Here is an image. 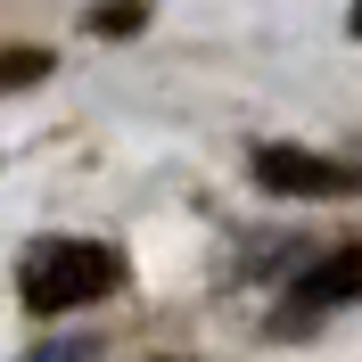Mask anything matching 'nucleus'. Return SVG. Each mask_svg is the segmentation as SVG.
Returning <instances> with one entry per match:
<instances>
[{"instance_id":"7","label":"nucleus","mask_w":362,"mask_h":362,"mask_svg":"<svg viewBox=\"0 0 362 362\" xmlns=\"http://www.w3.org/2000/svg\"><path fill=\"white\" fill-rule=\"evenodd\" d=\"M354 33H362V8H354Z\"/></svg>"},{"instance_id":"2","label":"nucleus","mask_w":362,"mask_h":362,"mask_svg":"<svg viewBox=\"0 0 362 362\" xmlns=\"http://www.w3.org/2000/svg\"><path fill=\"white\" fill-rule=\"evenodd\" d=\"M255 181L280 189V198H346V189H354V173H346L338 157H313V148H288V140L255 148Z\"/></svg>"},{"instance_id":"4","label":"nucleus","mask_w":362,"mask_h":362,"mask_svg":"<svg viewBox=\"0 0 362 362\" xmlns=\"http://www.w3.org/2000/svg\"><path fill=\"white\" fill-rule=\"evenodd\" d=\"M42 74H49V49H0V90L42 83Z\"/></svg>"},{"instance_id":"1","label":"nucleus","mask_w":362,"mask_h":362,"mask_svg":"<svg viewBox=\"0 0 362 362\" xmlns=\"http://www.w3.org/2000/svg\"><path fill=\"white\" fill-rule=\"evenodd\" d=\"M115 288H124V255L99 239H33L17 264L25 313H74V305H99Z\"/></svg>"},{"instance_id":"3","label":"nucleus","mask_w":362,"mask_h":362,"mask_svg":"<svg viewBox=\"0 0 362 362\" xmlns=\"http://www.w3.org/2000/svg\"><path fill=\"white\" fill-rule=\"evenodd\" d=\"M296 305H362V239L338 255H321L305 280H296Z\"/></svg>"},{"instance_id":"6","label":"nucleus","mask_w":362,"mask_h":362,"mask_svg":"<svg viewBox=\"0 0 362 362\" xmlns=\"http://www.w3.org/2000/svg\"><path fill=\"white\" fill-rule=\"evenodd\" d=\"M33 362H83V354H74V346H49V354H33Z\"/></svg>"},{"instance_id":"5","label":"nucleus","mask_w":362,"mask_h":362,"mask_svg":"<svg viewBox=\"0 0 362 362\" xmlns=\"http://www.w3.org/2000/svg\"><path fill=\"white\" fill-rule=\"evenodd\" d=\"M90 25H99V33H140V8H99Z\"/></svg>"}]
</instances>
